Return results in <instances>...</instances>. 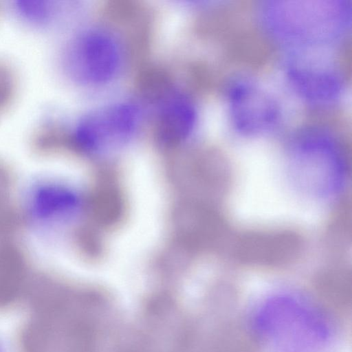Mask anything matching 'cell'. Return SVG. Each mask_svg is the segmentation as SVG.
I'll list each match as a JSON object with an SVG mask.
<instances>
[{"label":"cell","instance_id":"6da1fadb","mask_svg":"<svg viewBox=\"0 0 352 352\" xmlns=\"http://www.w3.org/2000/svg\"><path fill=\"white\" fill-rule=\"evenodd\" d=\"M67 66L69 73L82 82L102 83L111 78L120 63V53L113 39L100 32L78 37L69 49Z\"/></svg>","mask_w":352,"mask_h":352},{"label":"cell","instance_id":"52a82bcc","mask_svg":"<svg viewBox=\"0 0 352 352\" xmlns=\"http://www.w3.org/2000/svg\"><path fill=\"white\" fill-rule=\"evenodd\" d=\"M19 223V214L10 200L0 202V240L12 234Z\"/></svg>","mask_w":352,"mask_h":352},{"label":"cell","instance_id":"8992f818","mask_svg":"<svg viewBox=\"0 0 352 352\" xmlns=\"http://www.w3.org/2000/svg\"><path fill=\"white\" fill-rule=\"evenodd\" d=\"M27 265L21 250L9 244L0 246V305L16 299L25 283Z\"/></svg>","mask_w":352,"mask_h":352},{"label":"cell","instance_id":"277c9868","mask_svg":"<svg viewBox=\"0 0 352 352\" xmlns=\"http://www.w3.org/2000/svg\"><path fill=\"white\" fill-rule=\"evenodd\" d=\"M287 74L296 91L309 101L333 100L340 93V77L331 70L297 64L292 65Z\"/></svg>","mask_w":352,"mask_h":352},{"label":"cell","instance_id":"5b68a950","mask_svg":"<svg viewBox=\"0 0 352 352\" xmlns=\"http://www.w3.org/2000/svg\"><path fill=\"white\" fill-rule=\"evenodd\" d=\"M195 111L183 96L172 94L161 104L157 119V135L165 144L177 143L191 131L195 122Z\"/></svg>","mask_w":352,"mask_h":352},{"label":"cell","instance_id":"3957f363","mask_svg":"<svg viewBox=\"0 0 352 352\" xmlns=\"http://www.w3.org/2000/svg\"><path fill=\"white\" fill-rule=\"evenodd\" d=\"M229 106L235 127L246 134L265 131L274 125L278 116L274 99L246 82H237L230 88Z\"/></svg>","mask_w":352,"mask_h":352},{"label":"cell","instance_id":"ba28073f","mask_svg":"<svg viewBox=\"0 0 352 352\" xmlns=\"http://www.w3.org/2000/svg\"><path fill=\"white\" fill-rule=\"evenodd\" d=\"M10 177L7 170L0 164V202L10 200Z\"/></svg>","mask_w":352,"mask_h":352},{"label":"cell","instance_id":"7a4b0ae2","mask_svg":"<svg viewBox=\"0 0 352 352\" xmlns=\"http://www.w3.org/2000/svg\"><path fill=\"white\" fill-rule=\"evenodd\" d=\"M138 119V109L129 104L96 111L80 121L75 131V142L87 150L122 143L135 131Z\"/></svg>","mask_w":352,"mask_h":352}]
</instances>
